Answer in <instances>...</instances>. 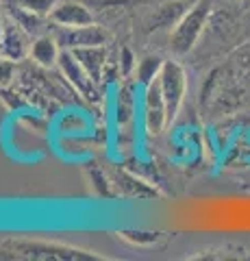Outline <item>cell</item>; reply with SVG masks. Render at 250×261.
Wrapping results in <instances>:
<instances>
[{"instance_id": "cell-6", "label": "cell", "mask_w": 250, "mask_h": 261, "mask_svg": "<svg viewBox=\"0 0 250 261\" xmlns=\"http://www.w3.org/2000/svg\"><path fill=\"white\" fill-rule=\"evenodd\" d=\"M59 68L63 72V76H66L68 85H72L76 89L80 96H87V98H94L96 96V81L90 76V72H87L80 61L74 57V53L68 50V48H63L61 55H59Z\"/></svg>"}, {"instance_id": "cell-10", "label": "cell", "mask_w": 250, "mask_h": 261, "mask_svg": "<svg viewBox=\"0 0 250 261\" xmlns=\"http://www.w3.org/2000/svg\"><path fill=\"white\" fill-rule=\"evenodd\" d=\"M59 55H61V44H59V39L52 35H39L33 39V44H31V59H35L39 65H44V68L57 65Z\"/></svg>"}, {"instance_id": "cell-15", "label": "cell", "mask_w": 250, "mask_h": 261, "mask_svg": "<svg viewBox=\"0 0 250 261\" xmlns=\"http://www.w3.org/2000/svg\"><path fill=\"white\" fill-rule=\"evenodd\" d=\"M118 70H120V74H122V76H131L133 72L137 70V61H135V57H133V53L128 50L126 46L122 48V50H120V61H118Z\"/></svg>"}, {"instance_id": "cell-12", "label": "cell", "mask_w": 250, "mask_h": 261, "mask_svg": "<svg viewBox=\"0 0 250 261\" xmlns=\"http://www.w3.org/2000/svg\"><path fill=\"white\" fill-rule=\"evenodd\" d=\"M163 59L157 55H148V57H144L142 61H137V70H135V74H137V83L140 85H150L152 81H155L159 76V72L161 68H163Z\"/></svg>"}, {"instance_id": "cell-11", "label": "cell", "mask_w": 250, "mask_h": 261, "mask_svg": "<svg viewBox=\"0 0 250 261\" xmlns=\"http://www.w3.org/2000/svg\"><path fill=\"white\" fill-rule=\"evenodd\" d=\"M72 53H74V57L80 61V65L90 72V76L96 81V83H100L104 65H107V50H104V46L76 48V50H72Z\"/></svg>"}, {"instance_id": "cell-1", "label": "cell", "mask_w": 250, "mask_h": 261, "mask_svg": "<svg viewBox=\"0 0 250 261\" xmlns=\"http://www.w3.org/2000/svg\"><path fill=\"white\" fill-rule=\"evenodd\" d=\"M211 18V0H196L189 11L179 20V24L170 33V50L174 55H187L193 46L198 44V39L203 37V33Z\"/></svg>"}, {"instance_id": "cell-17", "label": "cell", "mask_w": 250, "mask_h": 261, "mask_svg": "<svg viewBox=\"0 0 250 261\" xmlns=\"http://www.w3.org/2000/svg\"><path fill=\"white\" fill-rule=\"evenodd\" d=\"M5 18H3V15H0V39H3V33H5Z\"/></svg>"}, {"instance_id": "cell-8", "label": "cell", "mask_w": 250, "mask_h": 261, "mask_svg": "<svg viewBox=\"0 0 250 261\" xmlns=\"http://www.w3.org/2000/svg\"><path fill=\"white\" fill-rule=\"evenodd\" d=\"M31 44H33V39H31V33L26 29H22L13 20L5 22V33L0 39V55L18 63L31 57Z\"/></svg>"}, {"instance_id": "cell-5", "label": "cell", "mask_w": 250, "mask_h": 261, "mask_svg": "<svg viewBox=\"0 0 250 261\" xmlns=\"http://www.w3.org/2000/svg\"><path fill=\"white\" fill-rule=\"evenodd\" d=\"M144 124H146V130L152 135H159L168 126V111H165L163 94H161L159 76L150 85H146V94H144Z\"/></svg>"}, {"instance_id": "cell-16", "label": "cell", "mask_w": 250, "mask_h": 261, "mask_svg": "<svg viewBox=\"0 0 250 261\" xmlns=\"http://www.w3.org/2000/svg\"><path fill=\"white\" fill-rule=\"evenodd\" d=\"M144 235H146V233H135V231H126V233H124V238L133 240V242H140V244H152V242H157V233L148 235V238H144Z\"/></svg>"}, {"instance_id": "cell-7", "label": "cell", "mask_w": 250, "mask_h": 261, "mask_svg": "<svg viewBox=\"0 0 250 261\" xmlns=\"http://www.w3.org/2000/svg\"><path fill=\"white\" fill-rule=\"evenodd\" d=\"M48 20L52 24H57L59 29H76V27L94 24V13L80 0H61V3L52 7Z\"/></svg>"}, {"instance_id": "cell-14", "label": "cell", "mask_w": 250, "mask_h": 261, "mask_svg": "<svg viewBox=\"0 0 250 261\" xmlns=\"http://www.w3.org/2000/svg\"><path fill=\"white\" fill-rule=\"evenodd\" d=\"M13 79H15V61L0 55V89L9 87L13 83Z\"/></svg>"}, {"instance_id": "cell-13", "label": "cell", "mask_w": 250, "mask_h": 261, "mask_svg": "<svg viewBox=\"0 0 250 261\" xmlns=\"http://www.w3.org/2000/svg\"><path fill=\"white\" fill-rule=\"evenodd\" d=\"M13 3L22 7V9L39 15V18H46V15H50L52 7L57 5V0H13Z\"/></svg>"}, {"instance_id": "cell-3", "label": "cell", "mask_w": 250, "mask_h": 261, "mask_svg": "<svg viewBox=\"0 0 250 261\" xmlns=\"http://www.w3.org/2000/svg\"><path fill=\"white\" fill-rule=\"evenodd\" d=\"M5 250H9V257H24V259H96L83 250H74L57 244H42V242H7Z\"/></svg>"}, {"instance_id": "cell-9", "label": "cell", "mask_w": 250, "mask_h": 261, "mask_svg": "<svg viewBox=\"0 0 250 261\" xmlns=\"http://www.w3.org/2000/svg\"><path fill=\"white\" fill-rule=\"evenodd\" d=\"M196 0H165L161 3L148 18V31H165L174 29L179 20L189 11V7Z\"/></svg>"}, {"instance_id": "cell-2", "label": "cell", "mask_w": 250, "mask_h": 261, "mask_svg": "<svg viewBox=\"0 0 250 261\" xmlns=\"http://www.w3.org/2000/svg\"><path fill=\"white\" fill-rule=\"evenodd\" d=\"M159 85H161V94H163V100H165L168 124H170L179 116L183 100H185V92H187V74H185L183 65L172 59L165 61L159 72Z\"/></svg>"}, {"instance_id": "cell-4", "label": "cell", "mask_w": 250, "mask_h": 261, "mask_svg": "<svg viewBox=\"0 0 250 261\" xmlns=\"http://www.w3.org/2000/svg\"><path fill=\"white\" fill-rule=\"evenodd\" d=\"M59 44L68 50H76V48H90V46H104L111 39V33L107 29L98 27V24H87V27L76 29H61L59 31Z\"/></svg>"}]
</instances>
